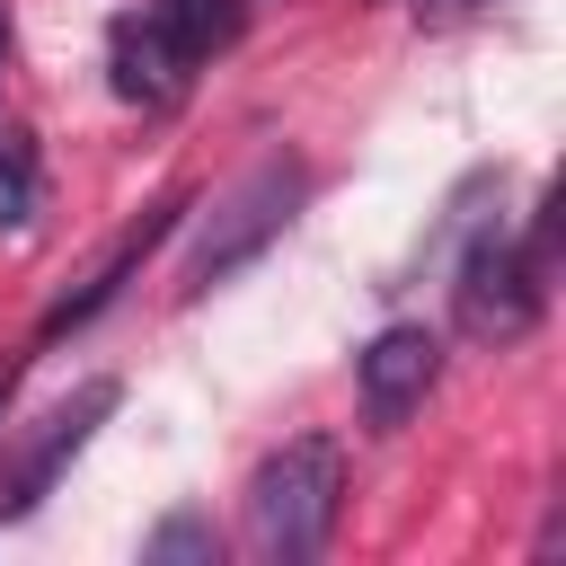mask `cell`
<instances>
[{"label":"cell","mask_w":566,"mask_h":566,"mask_svg":"<svg viewBox=\"0 0 566 566\" xmlns=\"http://www.w3.org/2000/svg\"><path fill=\"white\" fill-rule=\"evenodd\" d=\"M159 18H168L195 53H212V44L239 35V0H159Z\"/></svg>","instance_id":"10"},{"label":"cell","mask_w":566,"mask_h":566,"mask_svg":"<svg viewBox=\"0 0 566 566\" xmlns=\"http://www.w3.org/2000/svg\"><path fill=\"white\" fill-rule=\"evenodd\" d=\"M212 557H221V522L195 504H177L142 531V566H212Z\"/></svg>","instance_id":"8"},{"label":"cell","mask_w":566,"mask_h":566,"mask_svg":"<svg viewBox=\"0 0 566 566\" xmlns=\"http://www.w3.org/2000/svg\"><path fill=\"white\" fill-rule=\"evenodd\" d=\"M9 389H18V363H9V354H0V407H9Z\"/></svg>","instance_id":"11"},{"label":"cell","mask_w":566,"mask_h":566,"mask_svg":"<svg viewBox=\"0 0 566 566\" xmlns=\"http://www.w3.org/2000/svg\"><path fill=\"white\" fill-rule=\"evenodd\" d=\"M115 407H124V380H106V371H97V380H80L71 398H53L35 424H18V433H9V451H0V531H9V522H27V513L62 486V469L97 442V424H106Z\"/></svg>","instance_id":"4"},{"label":"cell","mask_w":566,"mask_h":566,"mask_svg":"<svg viewBox=\"0 0 566 566\" xmlns=\"http://www.w3.org/2000/svg\"><path fill=\"white\" fill-rule=\"evenodd\" d=\"M195 62H203V53H195L159 9H124V18L106 27V71H115V97H124V106H150V115L177 106V97L195 88Z\"/></svg>","instance_id":"6"},{"label":"cell","mask_w":566,"mask_h":566,"mask_svg":"<svg viewBox=\"0 0 566 566\" xmlns=\"http://www.w3.org/2000/svg\"><path fill=\"white\" fill-rule=\"evenodd\" d=\"M177 221H186V195H168V203H150V212H142V221H133V230H124V239H115V248H106V256L88 265V283H80V292H62V301L44 310V327H35V336L53 345V336H71V327H88V318H97V310H106V301H115V292H124V283H133L142 265H150V248H159V239H168Z\"/></svg>","instance_id":"7"},{"label":"cell","mask_w":566,"mask_h":566,"mask_svg":"<svg viewBox=\"0 0 566 566\" xmlns=\"http://www.w3.org/2000/svg\"><path fill=\"white\" fill-rule=\"evenodd\" d=\"M416 9H469V0H416Z\"/></svg>","instance_id":"12"},{"label":"cell","mask_w":566,"mask_h":566,"mask_svg":"<svg viewBox=\"0 0 566 566\" xmlns=\"http://www.w3.org/2000/svg\"><path fill=\"white\" fill-rule=\"evenodd\" d=\"M354 380H363V424H371V433H398V424L424 407V389L442 380V336H433L424 318H389V327L354 354Z\"/></svg>","instance_id":"5"},{"label":"cell","mask_w":566,"mask_h":566,"mask_svg":"<svg viewBox=\"0 0 566 566\" xmlns=\"http://www.w3.org/2000/svg\"><path fill=\"white\" fill-rule=\"evenodd\" d=\"M345 513V442L336 433H292L248 469V548L265 566H310L336 539Z\"/></svg>","instance_id":"1"},{"label":"cell","mask_w":566,"mask_h":566,"mask_svg":"<svg viewBox=\"0 0 566 566\" xmlns=\"http://www.w3.org/2000/svg\"><path fill=\"white\" fill-rule=\"evenodd\" d=\"M44 212V159H35V133L0 124V230H27Z\"/></svg>","instance_id":"9"},{"label":"cell","mask_w":566,"mask_h":566,"mask_svg":"<svg viewBox=\"0 0 566 566\" xmlns=\"http://www.w3.org/2000/svg\"><path fill=\"white\" fill-rule=\"evenodd\" d=\"M548 274H557V265H539L522 239H504L495 221H478L469 248H460V274H451V318H460V336H478V345L531 336L539 310H548Z\"/></svg>","instance_id":"3"},{"label":"cell","mask_w":566,"mask_h":566,"mask_svg":"<svg viewBox=\"0 0 566 566\" xmlns=\"http://www.w3.org/2000/svg\"><path fill=\"white\" fill-rule=\"evenodd\" d=\"M301 203H310V159H301V150H265L256 168H239V177L212 195V212L195 221V248H186V265H177V292L203 301V292H221L230 274H248V265L301 221Z\"/></svg>","instance_id":"2"},{"label":"cell","mask_w":566,"mask_h":566,"mask_svg":"<svg viewBox=\"0 0 566 566\" xmlns=\"http://www.w3.org/2000/svg\"><path fill=\"white\" fill-rule=\"evenodd\" d=\"M0 53H9V18H0Z\"/></svg>","instance_id":"13"}]
</instances>
